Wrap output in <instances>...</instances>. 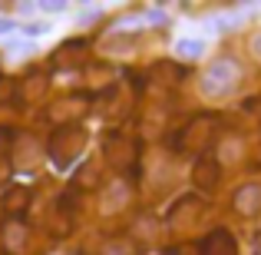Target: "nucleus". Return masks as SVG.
<instances>
[{
	"mask_svg": "<svg viewBox=\"0 0 261 255\" xmlns=\"http://www.w3.org/2000/svg\"><path fill=\"white\" fill-rule=\"evenodd\" d=\"M212 140H215V116H212V113H198L172 136V146H175V153L195 156V159H198V156L208 153Z\"/></svg>",
	"mask_w": 261,
	"mask_h": 255,
	"instance_id": "nucleus-1",
	"label": "nucleus"
},
{
	"mask_svg": "<svg viewBox=\"0 0 261 255\" xmlns=\"http://www.w3.org/2000/svg\"><path fill=\"white\" fill-rule=\"evenodd\" d=\"M86 143H89V133H86L83 123H76V126H57L53 136H50V146H46L50 149V163L57 169L73 166V163L83 156Z\"/></svg>",
	"mask_w": 261,
	"mask_h": 255,
	"instance_id": "nucleus-2",
	"label": "nucleus"
},
{
	"mask_svg": "<svg viewBox=\"0 0 261 255\" xmlns=\"http://www.w3.org/2000/svg\"><path fill=\"white\" fill-rule=\"evenodd\" d=\"M238 83V63L235 60H215V63L205 70V80H202V93L208 100H218V96H228Z\"/></svg>",
	"mask_w": 261,
	"mask_h": 255,
	"instance_id": "nucleus-3",
	"label": "nucleus"
},
{
	"mask_svg": "<svg viewBox=\"0 0 261 255\" xmlns=\"http://www.w3.org/2000/svg\"><path fill=\"white\" fill-rule=\"evenodd\" d=\"M102 163H109L113 169H133L139 163V143L122 133H106V140H102Z\"/></svg>",
	"mask_w": 261,
	"mask_h": 255,
	"instance_id": "nucleus-4",
	"label": "nucleus"
},
{
	"mask_svg": "<svg viewBox=\"0 0 261 255\" xmlns=\"http://www.w3.org/2000/svg\"><path fill=\"white\" fill-rule=\"evenodd\" d=\"M202 216H205V199L202 196H182V199H175L172 209L166 212V225L172 232H189Z\"/></svg>",
	"mask_w": 261,
	"mask_h": 255,
	"instance_id": "nucleus-5",
	"label": "nucleus"
},
{
	"mask_svg": "<svg viewBox=\"0 0 261 255\" xmlns=\"http://www.w3.org/2000/svg\"><path fill=\"white\" fill-rule=\"evenodd\" d=\"M86 109H89V96L70 93V96H60L57 103H50V109H46V120H50L53 126H76V123L83 120Z\"/></svg>",
	"mask_w": 261,
	"mask_h": 255,
	"instance_id": "nucleus-6",
	"label": "nucleus"
},
{
	"mask_svg": "<svg viewBox=\"0 0 261 255\" xmlns=\"http://www.w3.org/2000/svg\"><path fill=\"white\" fill-rule=\"evenodd\" d=\"M73 225H76V205H73V196L66 192L53 202L50 216H46V229H50L53 239H66L73 232Z\"/></svg>",
	"mask_w": 261,
	"mask_h": 255,
	"instance_id": "nucleus-7",
	"label": "nucleus"
},
{
	"mask_svg": "<svg viewBox=\"0 0 261 255\" xmlns=\"http://www.w3.org/2000/svg\"><path fill=\"white\" fill-rule=\"evenodd\" d=\"M218 179H222V163L218 156H198L195 166H192V186L198 192H215L218 189Z\"/></svg>",
	"mask_w": 261,
	"mask_h": 255,
	"instance_id": "nucleus-8",
	"label": "nucleus"
},
{
	"mask_svg": "<svg viewBox=\"0 0 261 255\" xmlns=\"http://www.w3.org/2000/svg\"><path fill=\"white\" fill-rule=\"evenodd\" d=\"M46 86H50V80L43 77V73H27L23 80L17 83V89H13V103L17 106H30V103H40L46 96Z\"/></svg>",
	"mask_w": 261,
	"mask_h": 255,
	"instance_id": "nucleus-9",
	"label": "nucleus"
},
{
	"mask_svg": "<svg viewBox=\"0 0 261 255\" xmlns=\"http://www.w3.org/2000/svg\"><path fill=\"white\" fill-rule=\"evenodd\" d=\"M27 239H30V229H27L23 219H4L0 245H4L7 255H23L27 252Z\"/></svg>",
	"mask_w": 261,
	"mask_h": 255,
	"instance_id": "nucleus-10",
	"label": "nucleus"
},
{
	"mask_svg": "<svg viewBox=\"0 0 261 255\" xmlns=\"http://www.w3.org/2000/svg\"><path fill=\"white\" fill-rule=\"evenodd\" d=\"M86 63V43L83 40H66L53 50V66L57 70H80Z\"/></svg>",
	"mask_w": 261,
	"mask_h": 255,
	"instance_id": "nucleus-11",
	"label": "nucleus"
},
{
	"mask_svg": "<svg viewBox=\"0 0 261 255\" xmlns=\"http://www.w3.org/2000/svg\"><path fill=\"white\" fill-rule=\"evenodd\" d=\"M30 186H10V189H4V199H0V212H4L7 219H23V212L30 209Z\"/></svg>",
	"mask_w": 261,
	"mask_h": 255,
	"instance_id": "nucleus-12",
	"label": "nucleus"
},
{
	"mask_svg": "<svg viewBox=\"0 0 261 255\" xmlns=\"http://www.w3.org/2000/svg\"><path fill=\"white\" fill-rule=\"evenodd\" d=\"M198 245H202V255H238V242L228 229H212Z\"/></svg>",
	"mask_w": 261,
	"mask_h": 255,
	"instance_id": "nucleus-13",
	"label": "nucleus"
},
{
	"mask_svg": "<svg viewBox=\"0 0 261 255\" xmlns=\"http://www.w3.org/2000/svg\"><path fill=\"white\" fill-rule=\"evenodd\" d=\"M231 205H235L238 216H258V212H261V182H245V186H238Z\"/></svg>",
	"mask_w": 261,
	"mask_h": 255,
	"instance_id": "nucleus-14",
	"label": "nucleus"
},
{
	"mask_svg": "<svg viewBox=\"0 0 261 255\" xmlns=\"http://www.w3.org/2000/svg\"><path fill=\"white\" fill-rule=\"evenodd\" d=\"M102 159H83L80 172L73 176V189H99L102 186Z\"/></svg>",
	"mask_w": 261,
	"mask_h": 255,
	"instance_id": "nucleus-15",
	"label": "nucleus"
},
{
	"mask_svg": "<svg viewBox=\"0 0 261 255\" xmlns=\"http://www.w3.org/2000/svg\"><path fill=\"white\" fill-rule=\"evenodd\" d=\"M10 159H17V163H13L17 169H33V166H37V159H40V146L20 133L17 146H13V153H10Z\"/></svg>",
	"mask_w": 261,
	"mask_h": 255,
	"instance_id": "nucleus-16",
	"label": "nucleus"
},
{
	"mask_svg": "<svg viewBox=\"0 0 261 255\" xmlns=\"http://www.w3.org/2000/svg\"><path fill=\"white\" fill-rule=\"evenodd\" d=\"M149 77H152L159 86H178V83L185 80V66H178V63H169V60H162V63H155L152 70H149Z\"/></svg>",
	"mask_w": 261,
	"mask_h": 255,
	"instance_id": "nucleus-17",
	"label": "nucleus"
},
{
	"mask_svg": "<svg viewBox=\"0 0 261 255\" xmlns=\"http://www.w3.org/2000/svg\"><path fill=\"white\" fill-rule=\"evenodd\" d=\"M175 53H178V60H198L205 53V40H178Z\"/></svg>",
	"mask_w": 261,
	"mask_h": 255,
	"instance_id": "nucleus-18",
	"label": "nucleus"
},
{
	"mask_svg": "<svg viewBox=\"0 0 261 255\" xmlns=\"http://www.w3.org/2000/svg\"><path fill=\"white\" fill-rule=\"evenodd\" d=\"M17 140H20V133H17L13 126H0V156H7V159H10Z\"/></svg>",
	"mask_w": 261,
	"mask_h": 255,
	"instance_id": "nucleus-19",
	"label": "nucleus"
},
{
	"mask_svg": "<svg viewBox=\"0 0 261 255\" xmlns=\"http://www.w3.org/2000/svg\"><path fill=\"white\" fill-rule=\"evenodd\" d=\"M162 255H202V245L198 242H189V239H185V242H178V245H169L166 252Z\"/></svg>",
	"mask_w": 261,
	"mask_h": 255,
	"instance_id": "nucleus-20",
	"label": "nucleus"
},
{
	"mask_svg": "<svg viewBox=\"0 0 261 255\" xmlns=\"http://www.w3.org/2000/svg\"><path fill=\"white\" fill-rule=\"evenodd\" d=\"M63 0H50V4H43V10H63Z\"/></svg>",
	"mask_w": 261,
	"mask_h": 255,
	"instance_id": "nucleus-21",
	"label": "nucleus"
},
{
	"mask_svg": "<svg viewBox=\"0 0 261 255\" xmlns=\"http://www.w3.org/2000/svg\"><path fill=\"white\" fill-rule=\"evenodd\" d=\"M4 33H13V20H0V37Z\"/></svg>",
	"mask_w": 261,
	"mask_h": 255,
	"instance_id": "nucleus-22",
	"label": "nucleus"
},
{
	"mask_svg": "<svg viewBox=\"0 0 261 255\" xmlns=\"http://www.w3.org/2000/svg\"><path fill=\"white\" fill-rule=\"evenodd\" d=\"M27 30H30V33H43V30H46V24H30Z\"/></svg>",
	"mask_w": 261,
	"mask_h": 255,
	"instance_id": "nucleus-23",
	"label": "nucleus"
},
{
	"mask_svg": "<svg viewBox=\"0 0 261 255\" xmlns=\"http://www.w3.org/2000/svg\"><path fill=\"white\" fill-rule=\"evenodd\" d=\"M251 50H255V53H258V60H261V33L255 37V43H251Z\"/></svg>",
	"mask_w": 261,
	"mask_h": 255,
	"instance_id": "nucleus-24",
	"label": "nucleus"
},
{
	"mask_svg": "<svg viewBox=\"0 0 261 255\" xmlns=\"http://www.w3.org/2000/svg\"><path fill=\"white\" fill-rule=\"evenodd\" d=\"M4 172H7V156H0V182H4Z\"/></svg>",
	"mask_w": 261,
	"mask_h": 255,
	"instance_id": "nucleus-25",
	"label": "nucleus"
}]
</instances>
